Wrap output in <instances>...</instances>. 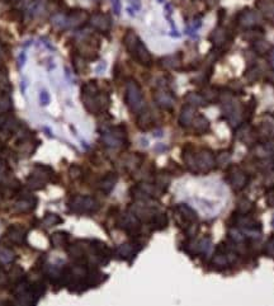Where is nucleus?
I'll list each match as a JSON object with an SVG mask.
<instances>
[{"label":"nucleus","mask_w":274,"mask_h":306,"mask_svg":"<svg viewBox=\"0 0 274 306\" xmlns=\"http://www.w3.org/2000/svg\"><path fill=\"white\" fill-rule=\"evenodd\" d=\"M255 133L258 136V139L262 140V141H269V140L274 139V117H265L259 125Z\"/></svg>","instance_id":"nucleus-14"},{"label":"nucleus","mask_w":274,"mask_h":306,"mask_svg":"<svg viewBox=\"0 0 274 306\" xmlns=\"http://www.w3.org/2000/svg\"><path fill=\"white\" fill-rule=\"evenodd\" d=\"M175 219L179 226H182L188 233L189 237L194 235V225L197 222V212L192 207L184 203H179L175 207Z\"/></svg>","instance_id":"nucleus-7"},{"label":"nucleus","mask_w":274,"mask_h":306,"mask_svg":"<svg viewBox=\"0 0 274 306\" xmlns=\"http://www.w3.org/2000/svg\"><path fill=\"white\" fill-rule=\"evenodd\" d=\"M50 241L54 248H63L69 245V234L66 231H56L50 237Z\"/></svg>","instance_id":"nucleus-24"},{"label":"nucleus","mask_w":274,"mask_h":306,"mask_svg":"<svg viewBox=\"0 0 274 306\" xmlns=\"http://www.w3.org/2000/svg\"><path fill=\"white\" fill-rule=\"evenodd\" d=\"M125 47L128 51V54L144 66H151L152 56L148 52L145 44L140 40V37L133 31H128L123 37Z\"/></svg>","instance_id":"nucleus-3"},{"label":"nucleus","mask_w":274,"mask_h":306,"mask_svg":"<svg viewBox=\"0 0 274 306\" xmlns=\"http://www.w3.org/2000/svg\"><path fill=\"white\" fill-rule=\"evenodd\" d=\"M183 160L188 171L194 174L208 173L214 168V156L211 150L207 149L194 152L192 146L187 145L183 149Z\"/></svg>","instance_id":"nucleus-1"},{"label":"nucleus","mask_w":274,"mask_h":306,"mask_svg":"<svg viewBox=\"0 0 274 306\" xmlns=\"http://www.w3.org/2000/svg\"><path fill=\"white\" fill-rule=\"evenodd\" d=\"M112 6H113V10L117 16L121 13V3L120 0H112Z\"/></svg>","instance_id":"nucleus-39"},{"label":"nucleus","mask_w":274,"mask_h":306,"mask_svg":"<svg viewBox=\"0 0 274 306\" xmlns=\"http://www.w3.org/2000/svg\"><path fill=\"white\" fill-rule=\"evenodd\" d=\"M253 208V203L250 202L249 199H244L241 202H239V207H237V211L241 215H248V212Z\"/></svg>","instance_id":"nucleus-35"},{"label":"nucleus","mask_w":274,"mask_h":306,"mask_svg":"<svg viewBox=\"0 0 274 306\" xmlns=\"http://www.w3.org/2000/svg\"><path fill=\"white\" fill-rule=\"evenodd\" d=\"M269 63H271V66L274 69V48H272L271 51H269Z\"/></svg>","instance_id":"nucleus-41"},{"label":"nucleus","mask_w":274,"mask_h":306,"mask_svg":"<svg viewBox=\"0 0 274 306\" xmlns=\"http://www.w3.org/2000/svg\"><path fill=\"white\" fill-rule=\"evenodd\" d=\"M150 222H151L152 227L156 229V230H164L165 227L168 226V216L164 212L156 211L152 215Z\"/></svg>","instance_id":"nucleus-25"},{"label":"nucleus","mask_w":274,"mask_h":306,"mask_svg":"<svg viewBox=\"0 0 274 306\" xmlns=\"http://www.w3.org/2000/svg\"><path fill=\"white\" fill-rule=\"evenodd\" d=\"M24 61H25V55H24V52H22L21 56H19V67H22L23 65H24Z\"/></svg>","instance_id":"nucleus-42"},{"label":"nucleus","mask_w":274,"mask_h":306,"mask_svg":"<svg viewBox=\"0 0 274 306\" xmlns=\"http://www.w3.org/2000/svg\"><path fill=\"white\" fill-rule=\"evenodd\" d=\"M5 239L14 245H23L27 239V230L21 225H10L5 231Z\"/></svg>","instance_id":"nucleus-11"},{"label":"nucleus","mask_w":274,"mask_h":306,"mask_svg":"<svg viewBox=\"0 0 274 306\" xmlns=\"http://www.w3.org/2000/svg\"><path fill=\"white\" fill-rule=\"evenodd\" d=\"M102 142L107 148L117 149L127 145V132L125 126L109 127L102 132Z\"/></svg>","instance_id":"nucleus-8"},{"label":"nucleus","mask_w":274,"mask_h":306,"mask_svg":"<svg viewBox=\"0 0 274 306\" xmlns=\"http://www.w3.org/2000/svg\"><path fill=\"white\" fill-rule=\"evenodd\" d=\"M6 3H14V1H18V0H5Z\"/></svg>","instance_id":"nucleus-44"},{"label":"nucleus","mask_w":274,"mask_h":306,"mask_svg":"<svg viewBox=\"0 0 274 306\" xmlns=\"http://www.w3.org/2000/svg\"><path fill=\"white\" fill-rule=\"evenodd\" d=\"M127 107L133 113H141L145 108V99L142 94L141 87L135 80H128L126 84V94H125Z\"/></svg>","instance_id":"nucleus-6"},{"label":"nucleus","mask_w":274,"mask_h":306,"mask_svg":"<svg viewBox=\"0 0 274 306\" xmlns=\"http://www.w3.org/2000/svg\"><path fill=\"white\" fill-rule=\"evenodd\" d=\"M230 159H231L230 153L222 152V153H220V154H217V156L214 158V161H216L217 164L224 165V164H227V163L230 161Z\"/></svg>","instance_id":"nucleus-36"},{"label":"nucleus","mask_w":274,"mask_h":306,"mask_svg":"<svg viewBox=\"0 0 274 306\" xmlns=\"http://www.w3.org/2000/svg\"><path fill=\"white\" fill-rule=\"evenodd\" d=\"M61 222H63V219L59 215L54 214V212H47L43 216V219H42V224L47 227L56 226V225L61 224Z\"/></svg>","instance_id":"nucleus-33"},{"label":"nucleus","mask_w":274,"mask_h":306,"mask_svg":"<svg viewBox=\"0 0 274 306\" xmlns=\"http://www.w3.org/2000/svg\"><path fill=\"white\" fill-rule=\"evenodd\" d=\"M37 145V140L28 136V133H25L23 136H19V140L17 141V153L22 155L23 158H27L35 153Z\"/></svg>","instance_id":"nucleus-12"},{"label":"nucleus","mask_w":274,"mask_h":306,"mask_svg":"<svg viewBox=\"0 0 274 306\" xmlns=\"http://www.w3.org/2000/svg\"><path fill=\"white\" fill-rule=\"evenodd\" d=\"M271 80H272V83H274V75L272 76V79H271Z\"/></svg>","instance_id":"nucleus-45"},{"label":"nucleus","mask_w":274,"mask_h":306,"mask_svg":"<svg viewBox=\"0 0 274 306\" xmlns=\"http://www.w3.org/2000/svg\"><path fill=\"white\" fill-rule=\"evenodd\" d=\"M190 126H192L193 131H194L197 135H202V133L208 132L210 129H211L210 121H208L205 116H202V114H195Z\"/></svg>","instance_id":"nucleus-20"},{"label":"nucleus","mask_w":274,"mask_h":306,"mask_svg":"<svg viewBox=\"0 0 274 306\" xmlns=\"http://www.w3.org/2000/svg\"><path fill=\"white\" fill-rule=\"evenodd\" d=\"M118 226L129 235H137L141 229V221L133 212H125L118 218Z\"/></svg>","instance_id":"nucleus-10"},{"label":"nucleus","mask_w":274,"mask_h":306,"mask_svg":"<svg viewBox=\"0 0 274 306\" xmlns=\"http://www.w3.org/2000/svg\"><path fill=\"white\" fill-rule=\"evenodd\" d=\"M254 50H255L256 54L259 55H265V54H269V51L272 50L271 44H268L267 41H262V40H256L254 41Z\"/></svg>","instance_id":"nucleus-34"},{"label":"nucleus","mask_w":274,"mask_h":306,"mask_svg":"<svg viewBox=\"0 0 274 306\" xmlns=\"http://www.w3.org/2000/svg\"><path fill=\"white\" fill-rule=\"evenodd\" d=\"M131 3H132L133 8H135V9H136V10H137V9H140V6H141V4H140V1H139V0H132V1H131Z\"/></svg>","instance_id":"nucleus-43"},{"label":"nucleus","mask_w":274,"mask_h":306,"mask_svg":"<svg viewBox=\"0 0 274 306\" xmlns=\"http://www.w3.org/2000/svg\"><path fill=\"white\" fill-rule=\"evenodd\" d=\"M89 23L95 29L101 32H108L112 27V19L108 14H104V13H94L89 18Z\"/></svg>","instance_id":"nucleus-15"},{"label":"nucleus","mask_w":274,"mask_h":306,"mask_svg":"<svg viewBox=\"0 0 274 306\" xmlns=\"http://www.w3.org/2000/svg\"><path fill=\"white\" fill-rule=\"evenodd\" d=\"M88 19L89 16L85 10H76L67 16V18L65 19V24L67 27H79V25L84 24Z\"/></svg>","instance_id":"nucleus-18"},{"label":"nucleus","mask_w":274,"mask_h":306,"mask_svg":"<svg viewBox=\"0 0 274 306\" xmlns=\"http://www.w3.org/2000/svg\"><path fill=\"white\" fill-rule=\"evenodd\" d=\"M155 102L158 103L159 107L164 108V109H171L174 106V97L171 92H169L165 87L160 88L158 92L154 94Z\"/></svg>","instance_id":"nucleus-16"},{"label":"nucleus","mask_w":274,"mask_h":306,"mask_svg":"<svg viewBox=\"0 0 274 306\" xmlns=\"http://www.w3.org/2000/svg\"><path fill=\"white\" fill-rule=\"evenodd\" d=\"M0 261L4 263H12L16 261V253L9 246L0 245Z\"/></svg>","instance_id":"nucleus-32"},{"label":"nucleus","mask_w":274,"mask_h":306,"mask_svg":"<svg viewBox=\"0 0 274 306\" xmlns=\"http://www.w3.org/2000/svg\"><path fill=\"white\" fill-rule=\"evenodd\" d=\"M82 101L85 106L86 110H89L93 114L104 112L110 106L109 95L107 93L101 92L97 82L94 80L85 83L82 87Z\"/></svg>","instance_id":"nucleus-2"},{"label":"nucleus","mask_w":274,"mask_h":306,"mask_svg":"<svg viewBox=\"0 0 274 306\" xmlns=\"http://www.w3.org/2000/svg\"><path fill=\"white\" fill-rule=\"evenodd\" d=\"M211 40H212V42H213L214 46H217V47H222V46L225 44V42L227 41V32L225 31L224 28L218 27V28H216L213 32H212Z\"/></svg>","instance_id":"nucleus-27"},{"label":"nucleus","mask_w":274,"mask_h":306,"mask_svg":"<svg viewBox=\"0 0 274 306\" xmlns=\"http://www.w3.org/2000/svg\"><path fill=\"white\" fill-rule=\"evenodd\" d=\"M4 59H5V48H4V46L1 44H0V64L3 63ZM1 66V65H0Z\"/></svg>","instance_id":"nucleus-40"},{"label":"nucleus","mask_w":274,"mask_h":306,"mask_svg":"<svg viewBox=\"0 0 274 306\" xmlns=\"http://www.w3.org/2000/svg\"><path fill=\"white\" fill-rule=\"evenodd\" d=\"M273 226H274V219H273Z\"/></svg>","instance_id":"nucleus-46"},{"label":"nucleus","mask_w":274,"mask_h":306,"mask_svg":"<svg viewBox=\"0 0 274 306\" xmlns=\"http://www.w3.org/2000/svg\"><path fill=\"white\" fill-rule=\"evenodd\" d=\"M101 203L98 199L91 196H80L76 195L67 201V208L73 214H94L99 210Z\"/></svg>","instance_id":"nucleus-5"},{"label":"nucleus","mask_w":274,"mask_h":306,"mask_svg":"<svg viewBox=\"0 0 274 306\" xmlns=\"http://www.w3.org/2000/svg\"><path fill=\"white\" fill-rule=\"evenodd\" d=\"M55 173L52 168L47 165L38 164L32 169L31 174L27 178V187L32 191L43 190L46 184L52 180Z\"/></svg>","instance_id":"nucleus-4"},{"label":"nucleus","mask_w":274,"mask_h":306,"mask_svg":"<svg viewBox=\"0 0 274 306\" xmlns=\"http://www.w3.org/2000/svg\"><path fill=\"white\" fill-rule=\"evenodd\" d=\"M50 94H48L46 90H42L41 93H40V102H41L42 106H48L50 104Z\"/></svg>","instance_id":"nucleus-38"},{"label":"nucleus","mask_w":274,"mask_h":306,"mask_svg":"<svg viewBox=\"0 0 274 306\" xmlns=\"http://www.w3.org/2000/svg\"><path fill=\"white\" fill-rule=\"evenodd\" d=\"M222 112H224L226 120L230 123H239L240 117H241V113H240V109L237 107V104L235 103L231 99H227V101L224 102V106H222Z\"/></svg>","instance_id":"nucleus-17"},{"label":"nucleus","mask_w":274,"mask_h":306,"mask_svg":"<svg viewBox=\"0 0 274 306\" xmlns=\"http://www.w3.org/2000/svg\"><path fill=\"white\" fill-rule=\"evenodd\" d=\"M139 118H137V126L140 127L141 130H148V129H151L152 126V123H154V121H152V117L151 114H150V112H144L142 110L141 113H139Z\"/></svg>","instance_id":"nucleus-30"},{"label":"nucleus","mask_w":274,"mask_h":306,"mask_svg":"<svg viewBox=\"0 0 274 306\" xmlns=\"http://www.w3.org/2000/svg\"><path fill=\"white\" fill-rule=\"evenodd\" d=\"M194 117H195V107H193L190 104H186V106L182 108V112H180L179 125L182 127H184V129L190 127Z\"/></svg>","instance_id":"nucleus-19"},{"label":"nucleus","mask_w":274,"mask_h":306,"mask_svg":"<svg viewBox=\"0 0 274 306\" xmlns=\"http://www.w3.org/2000/svg\"><path fill=\"white\" fill-rule=\"evenodd\" d=\"M37 206V198L32 195L22 193L19 195L18 198L14 202V211L19 214H25V212L33 211Z\"/></svg>","instance_id":"nucleus-13"},{"label":"nucleus","mask_w":274,"mask_h":306,"mask_svg":"<svg viewBox=\"0 0 274 306\" xmlns=\"http://www.w3.org/2000/svg\"><path fill=\"white\" fill-rule=\"evenodd\" d=\"M227 182L230 183L233 191H241L249 182V177L239 167H230L227 171Z\"/></svg>","instance_id":"nucleus-9"},{"label":"nucleus","mask_w":274,"mask_h":306,"mask_svg":"<svg viewBox=\"0 0 274 306\" xmlns=\"http://www.w3.org/2000/svg\"><path fill=\"white\" fill-rule=\"evenodd\" d=\"M259 22V16L255 12H250V10H244L241 14L239 16V23L244 27H248V28H253L255 27Z\"/></svg>","instance_id":"nucleus-22"},{"label":"nucleus","mask_w":274,"mask_h":306,"mask_svg":"<svg viewBox=\"0 0 274 306\" xmlns=\"http://www.w3.org/2000/svg\"><path fill=\"white\" fill-rule=\"evenodd\" d=\"M137 252H139V248H137L135 244H129V243L122 244V245H120L116 249V254L118 256V258L125 259V261L135 257V254Z\"/></svg>","instance_id":"nucleus-23"},{"label":"nucleus","mask_w":274,"mask_h":306,"mask_svg":"<svg viewBox=\"0 0 274 306\" xmlns=\"http://www.w3.org/2000/svg\"><path fill=\"white\" fill-rule=\"evenodd\" d=\"M161 65L167 69H179L180 66V55H170L161 59Z\"/></svg>","instance_id":"nucleus-29"},{"label":"nucleus","mask_w":274,"mask_h":306,"mask_svg":"<svg viewBox=\"0 0 274 306\" xmlns=\"http://www.w3.org/2000/svg\"><path fill=\"white\" fill-rule=\"evenodd\" d=\"M9 282V276H8V272H5L3 269V267L0 265V287H4Z\"/></svg>","instance_id":"nucleus-37"},{"label":"nucleus","mask_w":274,"mask_h":306,"mask_svg":"<svg viewBox=\"0 0 274 306\" xmlns=\"http://www.w3.org/2000/svg\"><path fill=\"white\" fill-rule=\"evenodd\" d=\"M12 86H10L9 74L5 66H0V93H10Z\"/></svg>","instance_id":"nucleus-26"},{"label":"nucleus","mask_w":274,"mask_h":306,"mask_svg":"<svg viewBox=\"0 0 274 306\" xmlns=\"http://www.w3.org/2000/svg\"><path fill=\"white\" fill-rule=\"evenodd\" d=\"M117 179H118V177H117L116 173H108L107 175H104V177L99 180V183H98L99 191L105 193V195L110 193L112 190L114 188V186H116Z\"/></svg>","instance_id":"nucleus-21"},{"label":"nucleus","mask_w":274,"mask_h":306,"mask_svg":"<svg viewBox=\"0 0 274 306\" xmlns=\"http://www.w3.org/2000/svg\"><path fill=\"white\" fill-rule=\"evenodd\" d=\"M13 108V101L10 93H0V114L8 113Z\"/></svg>","instance_id":"nucleus-31"},{"label":"nucleus","mask_w":274,"mask_h":306,"mask_svg":"<svg viewBox=\"0 0 274 306\" xmlns=\"http://www.w3.org/2000/svg\"><path fill=\"white\" fill-rule=\"evenodd\" d=\"M187 104H190L193 107H198V106H205L207 103V99L205 98L203 94H198V93H188L186 95Z\"/></svg>","instance_id":"nucleus-28"}]
</instances>
